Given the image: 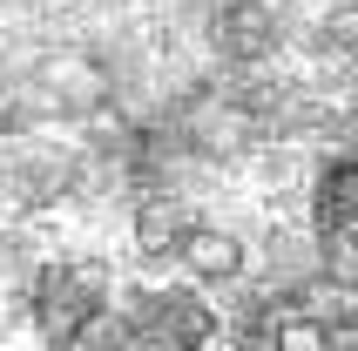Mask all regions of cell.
Segmentation results:
<instances>
[{
  "label": "cell",
  "mask_w": 358,
  "mask_h": 351,
  "mask_svg": "<svg viewBox=\"0 0 358 351\" xmlns=\"http://www.w3.org/2000/svg\"><path fill=\"white\" fill-rule=\"evenodd\" d=\"M223 48H230V55H264V48H271V41H278V27H271V7H230V14H223Z\"/></svg>",
  "instance_id": "1"
},
{
  "label": "cell",
  "mask_w": 358,
  "mask_h": 351,
  "mask_svg": "<svg viewBox=\"0 0 358 351\" xmlns=\"http://www.w3.org/2000/svg\"><path fill=\"white\" fill-rule=\"evenodd\" d=\"M318 223L331 243L352 236V162H331L324 169V189H318Z\"/></svg>",
  "instance_id": "2"
}]
</instances>
